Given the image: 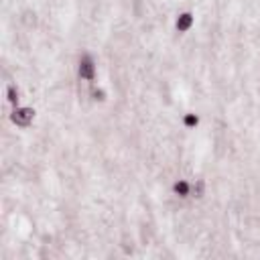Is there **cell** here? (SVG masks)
Masks as SVG:
<instances>
[{"label": "cell", "mask_w": 260, "mask_h": 260, "mask_svg": "<svg viewBox=\"0 0 260 260\" xmlns=\"http://www.w3.org/2000/svg\"><path fill=\"white\" fill-rule=\"evenodd\" d=\"M2 91H4V100H6V104H8L10 108L20 106V102H22V91H20V87H18L16 83H6V85L2 87Z\"/></svg>", "instance_id": "277c9868"}, {"label": "cell", "mask_w": 260, "mask_h": 260, "mask_svg": "<svg viewBox=\"0 0 260 260\" xmlns=\"http://www.w3.org/2000/svg\"><path fill=\"white\" fill-rule=\"evenodd\" d=\"M173 26H175L177 32H189L195 26V14H193V10H181L175 16Z\"/></svg>", "instance_id": "3957f363"}, {"label": "cell", "mask_w": 260, "mask_h": 260, "mask_svg": "<svg viewBox=\"0 0 260 260\" xmlns=\"http://www.w3.org/2000/svg\"><path fill=\"white\" fill-rule=\"evenodd\" d=\"M2 108L6 110L8 120H10L14 126H18V128H28V126H32L35 120H37V110H35L30 104H20V106H16V108H10V106L6 104V100H4V102H2Z\"/></svg>", "instance_id": "6da1fadb"}, {"label": "cell", "mask_w": 260, "mask_h": 260, "mask_svg": "<svg viewBox=\"0 0 260 260\" xmlns=\"http://www.w3.org/2000/svg\"><path fill=\"white\" fill-rule=\"evenodd\" d=\"M199 124H201V116L195 114V112H185V114L181 116V126H183L185 130H197Z\"/></svg>", "instance_id": "8992f818"}, {"label": "cell", "mask_w": 260, "mask_h": 260, "mask_svg": "<svg viewBox=\"0 0 260 260\" xmlns=\"http://www.w3.org/2000/svg\"><path fill=\"white\" fill-rule=\"evenodd\" d=\"M171 191L175 197L189 199L191 197V179H175L171 185Z\"/></svg>", "instance_id": "5b68a950"}, {"label": "cell", "mask_w": 260, "mask_h": 260, "mask_svg": "<svg viewBox=\"0 0 260 260\" xmlns=\"http://www.w3.org/2000/svg\"><path fill=\"white\" fill-rule=\"evenodd\" d=\"M77 77L85 83H95L98 81V61L91 53H81L77 57Z\"/></svg>", "instance_id": "7a4b0ae2"}]
</instances>
